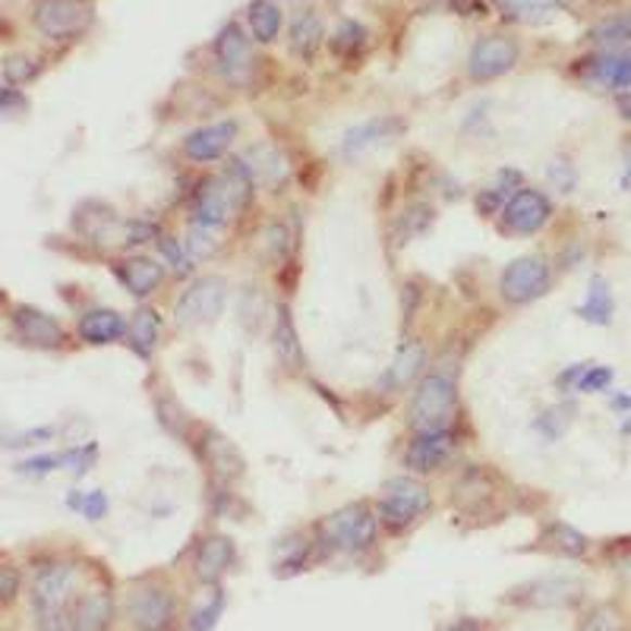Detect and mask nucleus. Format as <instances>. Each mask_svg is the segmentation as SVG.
<instances>
[{
    "mask_svg": "<svg viewBox=\"0 0 631 631\" xmlns=\"http://www.w3.org/2000/svg\"><path fill=\"white\" fill-rule=\"evenodd\" d=\"M379 537V515L369 502H348L326 515L316 528V540L329 553H364Z\"/></svg>",
    "mask_w": 631,
    "mask_h": 631,
    "instance_id": "obj_1",
    "label": "nucleus"
},
{
    "mask_svg": "<svg viewBox=\"0 0 631 631\" xmlns=\"http://www.w3.org/2000/svg\"><path fill=\"white\" fill-rule=\"evenodd\" d=\"M455 411H458L455 373L432 369L414 389V399L407 407V420H411L414 430H439V427H452Z\"/></svg>",
    "mask_w": 631,
    "mask_h": 631,
    "instance_id": "obj_2",
    "label": "nucleus"
},
{
    "mask_svg": "<svg viewBox=\"0 0 631 631\" xmlns=\"http://www.w3.org/2000/svg\"><path fill=\"white\" fill-rule=\"evenodd\" d=\"M430 490L420 480H414V477H392V480H386L382 496L376 502L379 525L389 533L411 531L417 521H424V515H430Z\"/></svg>",
    "mask_w": 631,
    "mask_h": 631,
    "instance_id": "obj_3",
    "label": "nucleus"
},
{
    "mask_svg": "<svg viewBox=\"0 0 631 631\" xmlns=\"http://www.w3.org/2000/svg\"><path fill=\"white\" fill-rule=\"evenodd\" d=\"M225 303H228V281L222 275H205L177 298L174 319L180 329H200L225 313Z\"/></svg>",
    "mask_w": 631,
    "mask_h": 631,
    "instance_id": "obj_4",
    "label": "nucleus"
},
{
    "mask_svg": "<svg viewBox=\"0 0 631 631\" xmlns=\"http://www.w3.org/2000/svg\"><path fill=\"white\" fill-rule=\"evenodd\" d=\"M33 20L35 29L41 35H48L54 41H70L92 26L96 7H92V0H38Z\"/></svg>",
    "mask_w": 631,
    "mask_h": 631,
    "instance_id": "obj_5",
    "label": "nucleus"
},
{
    "mask_svg": "<svg viewBox=\"0 0 631 631\" xmlns=\"http://www.w3.org/2000/svg\"><path fill=\"white\" fill-rule=\"evenodd\" d=\"M130 622L139 631H167L177 619V600L171 594V588L146 578L130 591Z\"/></svg>",
    "mask_w": 631,
    "mask_h": 631,
    "instance_id": "obj_6",
    "label": "nucleus"
},
{
    "mask_svg": "<svg viewBox=\"0 0 631 631\" xmlns=\"http://www.w3.org/2000/svg\"><path fill=\"white\" fill-rule=\"evenodd\" d=\"M553 285V268L546 263V256H518L512 260L502 278H499V291L502 298L515 306H525L531 300L543 298Z\"/></svg>",
    "mask_w": 631,
    "mask_h": 631,
    "instance_id": "obj_7",
    "label": "nucleus"
},
{
    "mask_svg": "<svg viewBox=\"0 0 631 631\" xmlns=\"http://www.w3.org/2000/svg\"><path fill=\"white\" fill-rule=\"evenodd\" d=\"M499 215H502V231L531 237V234H540L550 225L553 202L537 187H521L518 193L508 197V202L502 205Z\"/></svg>",
    "mask_w": 631,
    "mask_h": 631,
    "instance_id": "obj_8",
    "label": "nucleus"
},
{
    "mask_svg": "<svg viewBox=\"0 0 631 631\" xmlns=\"http://www.w3.org/2000/svg\"><path fill=\"white\" fill-rule=\"evenodd\" d=\"M458 430L455 427H439V430H417L414 439L404 449V465L411 474H436L439 467L452 462L458 449Z\"/></svg>",
    "mask_w": 631,
    "mask_h": 631,
    "instance_id": "obj_9",
    "label": "nucleus"
},
{
    "mask_svg": "<svg viewBox=\"0 0 631 631\" xmlns=\"http://www.w3.org/2000/svg\"><path fill=\"white\" fill-rule=\"evenodd\" d=\"M79 571L73 565H51L35 578V606L48 622H61L76 597Z\"/></svg>",
    "mask_w": 631,
    "mask_h": 631,
    "instance_id": "obj_10",
    "label": "nucleus"
},
{
    "mask_svg": "<svg viewBox=\"0 0 631 631\" xmlns=\"http://www.w3.org/2000/svg\"><path fill=\"white\" fill-rule=\"evenodd\" d=\"M404 130H407L404 117H399V114H379V117H369V121L357 124V127H351L348 134L341 136L338 152H341L348 162H354V159H361L366 152H376V149H382V146L399 142L401 136H404Z\"/></svg>",
    "mask_w": 631,
    "mask_h": 631,
    "instance_id": "obj_11",
    "label": "nucleus"
},
{
    "mask_svg": "<svg viewBox=\"0 0 631 631\" xmlns=\"http://www.w3.org/2000/svg\"><path fill=\"white\" fill-rule=\"evenodd\" d=\"M518 64V45L508 35H483L467 58V76L474 83H490L505 73H512Z\"/></svg>",
    "mask_w": 631,
    "mask_h": 631,
    "instance_id": "obj_12",
    "label": "nucleus"
},
{
    "mask_svg": "<svg viewBox=\"0 0 631 631\" xmlns=\"http://www.w3.org/2000/svg\"><path fill=\"white\" fill-rule=\"evenodd\" d=\"M234 218H240V215L234 209L222 177L218 174L215 177H202L200 187L193 190V200H190V222L197 228H205V231H222V228L231 225Z\"/></svg>",
    "mask_w": 631,
    "mask_h": 631,
    "instance_id": "obj_13",
    "label": "nucleus"
},
{
    "mask_svg": "<svg viewBox=\"0 0 631 631\" xmlns=\"http://www.w3.org/2000/svg\"><path fill=\"white\" fill-rule=\"evenodd\" d=\"M215 61L231 83H247L253 73V41L240 29V23H228L215 38Z\"/></svg>",
    "mask_w": 631,
    "mask_h": 631,
    "instance_id": "obj_14",
    "label": "nucleus"
},
{
    "mask_svg": "<svg viewBox=\"0 0 631 631\" xmlns=\"http://www.w3.org/2000/svg\"><path fill=\"white\" fill-rule=\"evenodd\" d=\"M584 64V79L609 92H626L631 89V48H609L603 54H594Z\"/></svg>",
    "mask_w": 631,
    "mask_h": 631,
    "instance_id": "obj_15",
    "label": "nucleus"
},
{
    "mask_svg": "<svg viewBox=\"0 0 631 631\" xmlns=\"http://www.w3.org/2000/svg\"><path fill=\"white\" fill-rule=\"evenodd\" d=\"M200 455L202 462H205V467L212 470V477L222 480V483H234V480H240V477L247 474L243 455L234 449L231 439L222 436L218 430H202Z\"/></svg>",
    "mask_w": 631,
    "mask_h": 631,
    "instance_id": "obj_16",
    "label": "nucleus"
},
{
    "mask_svg": "<svg viewBox=\"0 0 631 631\" xmlns=\"http://www.w3.org/2000/svg\"><path fill=\"white\" fill-rule=\"evenodd\" d=\"M114 616V603L108 591H86L76 594L64 613V631H108Z\"/></svg>",
    "mask_w": 631,
    "mask_h": 631,
    "instance_id": "obj_17",
    "label": "nucleus"
},
{
    "mask_svg": "<svg viewBox=\"0 0 631 631\" xmlns=\"http://www.w3.org/2000/svg\"><path fill=\"white\" fill-rule=\"evenodd\" d=\"M237 136V124L234 121H218V124H205L200 130L184 139V155L197 165H212L218 159L228 155Z\"/></svg>",
    "mask_w": 631,
    "mask_h": 631,
    "instance_id": "obj_18",
    "label": "nucleus"
},
{
    "mask_svg": "<svg viewBox=\"0 0 631 631\" xmlns=\"http://www.w3.org/2000/svg\"><path fill=\"white\" fill-rule=\"evenodd\" d=\"M237 563V546L231 537L225 533H209L197 546L193 556V575L200 578L202 584H218Z\"/></svg>",
    "mask_w": 631,
    "mask_h": 631,
    "instance_id": "obj_19",
    "label": "nucleus"
},
{
    "mask_svg": "<svg viewBox=\"0 0 631 631\" xmlns=\"http://www.w3.org/2000/svg\"><path fill=\"white\" fill-rule=\"evenodd\" d=\"M13 329H16L23 344H33V348H41V351L61 348L67 341L64 326L54 316H48L45 310H35V306H20L13 313Z\"/></svg>",
    "mask_w": 631,
    "mask_h": 631,
    "instance_id": "obj_20",
    "label": "nucleus"
},
{
    "mask_svg": "<svg viewBox=\"0 0 631 631\" xmlns=\"http://www.w3.org/2000/svg\"><path fill=\"white\" fill-rule=\"evenodd\" d=\"M581 597V581L575 578H540L512 591V603L518 606H571Z\"/></svg>",
    "mask_w": 631,
    "mask_h": 631,
    "instance_id": "obj_21",
    "label": "nucleus"
},
{
    "mask_svg": "<svg viewBox=\"0 0 631 631\" xmlns=\"http://www.w3.org/2000/svg\"><path fill=\"white\" fill-rule=\"evenodd\" d=\"M114 272H117L121 285L139 300L152 298L159 291V285L165 281V263L149 260V256H124V260H117Z\"/></svg>",
    "mask_w": 631,
    "mask_h": 631,
    "instance_id": "obj_22",
    "label": "nucleus"
},
{
    "mask_svg": "<svg viewBox=\"0 0 631 631\" xmlns=\"http://www.w3.org/2000/svg\"><path fill=\"white\" fill-rule=\"evenodd\" d=\"M537 550L553 553V556H563V559H581V556H588L591 540L578 531V528L565 525V521H550L540 531V537H537Z\"/></svg>",
    "mask_w": 631,
    "mask_h": 631,
    "instance_id": "obj_23",
    "label": "nucleus"
},
{
    "mask_svg": "<svg viewBox=\"0 0 631 631\" xmlns=\"http://www.w3.org/2000/svg\"><path fill=\"white\" fill-rule=\"evenodd\" d=\"M127 335V319L117 313V310H89V313H83V319H79V338L86 341V344H117L121 338Z\"/></svg>",
    "mask_w": 631,
    "mask_h": 631,
    "instance_id": "obj_24",
    "label": "nucleus"
},
{
    "mask_svg": "<svg viewBox=\"0 0 631 631\" xmlns=\"http://www.w3.org/2000/svg\"><path fill=\"white\" fill-rule=\"evenodd\" d=\"M159 335H162V316L152 306H139L134 319L127 323V344L130 351L139 354L142 361H149L159 348Z\"/></svg>",
    "mask_w": 631,
    "mask_h": 631,
    "instance_id": "obj_25",
    "label": "nucleus"
},
{
    "mask_svg": "<svg viewBox=\"0 0 631 631\" xmlns=\"http://www.w3.org/2000/svg\"><path fill=\"white\" fill-rule=\"evenodd\" d=\"M272 341H275V354H278L281 366L291 369V373H300L303 369V344H300L298 326H294V316H291L288 306H278Z\"/></svg>",
    "mask_w": 631,
    "mask_h": 631,
    "instance_id": "obj_26",
    "label": "nucleus"
},
{
    "mask_svg": "<svg viewBox=\"0 0 631 631\" xmlns=\"http://www.w3.org/2000/svg\"><path fill=\"white\" fill-rule=\"evenodd\" d=\"M218 177H222V184H225V190H228V197H231L237 215H243V212L253 205V200H256V174H253L250 162L231 159Z\"/></svg>",
    "mask_w": 631,
    "mask_h": 631,
    "instance_id": "obj_27",
    "label": "nucleus"
},
{
    "mask_svg": "<svg viewBox=\"0 0 631 631\" xmlns=\"http://www.w3.org/2000/svg\"><path fill=\"white\" fill-rule=\"evenodd\" d=\"M319 546V540L313 543L310 537L303 533H288L285 540H278L275 546V556H272V568L278 578H288V575H298L310 563V553Z\"/></svg>",
    "mask_w": 631,
    "mask_h": 631,
    "instance_id": "obj_28",
    "label": "nucleus"
},
{
    "mask_svg": "<svg viewBox=\"0 0 631 631\" xmlns=\"http://www.w3.org/2000/svg\"><path fill=\"white\" fill-rule=\"evenodd\" d=\"M323 38H326L323 16L313 13V10H306V13H300L298 20L291 23V38H288V45H291V51L298 54L300 61H313L316 51H319V45H323Z\"/></svg>",
    "mask_w": 631,
    "mask_h": 631,
    "instance_id": "obj_29",
    "label": "nucleus"
},
{
    "mask_svg": "<svg viewBox=\"0 0 631 631\" xmlns=\"http://www.w3.org/2000/svg\"><path fill=\"white\" fill-rule=\"evenodd\" d=\"M424 366H427V344L424 341H404L395 354V361L389 366V382L395 389H407L414 379L424 376Z\"/></svg>",
    "mask_w": 631,
    "mask_h": 631,
    "instance_id": "obj_30",
    "label": "nucleus"
},
{
    "mask_svg": "<svg viewBox=\"0 0 631 631\" xmlns=\"http://www.w3.org/2000/svg\"><path fill=\"white\" fill-rule=\"evenodd\" d=\"M578 316L591 326H609L613 316H616V298H613V288L606 278L594 275L591 285H588V298L578 306Z\"/></svg>",
    "mask_w": 631,
    "mask_h": 631,
    "instance_id": "obj_31",
    "label": "nucleus"
},
{
    "mask_svg": "<svg viewBox=\"0 0 631 631\" xmlns=\"http://www.w3.org/2000/svg\"><path fill=\"white\" fill-rule=\"evenodd\" d=\"M432 222H436L432 205H427V202H411L399 218H395V225H392V240H395V247H404V243L424 237V234L432 228Z\"/></svg>",
    "mask_w": 631,
    "mask_h": 631,
    "instance_id": "obj_32",
    "label": "nucleus"
},
{
    "mask_svg": "<svg viewBox=\"0 0 631 631\" xmlns=\"http://www.w3.org/2000/svg\"><path fill=\"white\" fill-rule=\"evenodd\" d=\"M588 38L600 45V48H622L631 41V10H619L606 20H600L597 26L588 33Z\"/></svg>",
    "mask_w": 631,
    "mask_h": 631,
    "instance_id": "obj_33",
    "label": "nucleus"
},
{
    "mask_svg": "<svg viewBox=\"0 0 631 631\" xmlns=\"http://www.w3.org/2000/svg\"><path fill=\"white\" fill-rule=\"evenodd\" d=\"M247 20H250L253 38H256L260 45H272V41L281 35V10H278L272 0H253Z\"/></svg>",
    "mask_w": 631,
    "mask_h": 631,
    "instance_id": "obj_34",
    "label": "nucleus"
},
{
    "mask_svg": "<svg viewBox=\"0 0 631 631\" xmlns=\"http://www.w3.org/2000/svg\"><path fill=\"white\" fill-rule=\"evenodd\" d=\"M155 247H159L165 266L174 268V275H180V278H184V275H193V253L187 250L184 240H177V237H171V234H159V237H155Z\"/></svg>",
    "mask_w": 631,
    "mask_h": 631,
    "instance_id": "obj_35",
    "label": "nucleus"
},
{
    "mask_svg": "<svg viewBox=\"0 0 631 631\" xmlns=\"http://www.w3.org/2000/svg\"><path fill=\"white\" fill-rule=\"evenodd\" d=\"M291 247H294V234L285 222H272L263 231V256L272 263H285L291 256Z\"/></svg>",
    "mask_w": 631,
    "mask_h": 631,
    "instance_id": "obj_36",
    "label": "nucleus"
},
{
    "mask_svg": "<svg viewBox=\"0 0 631 631\" xmlns=\"http://www.w3.org/2000/svg\"><path fill=\"white\" fill-rule=\"evenodd\" d=\"M225 613V591L222 588H212L209 591V597L202 603V609L193 613V619H190V629L193 631H212L218 626V616Z\"/></svg>",
    "mask_w": 631,
    "mask_h": 631,
    "instance_id": "obj_37",
    "label": "nucleus"
},
{
    "mask_svg": "<svg viewBox=\"0 0 631 631\" xmlns=\"http://www.w3.org/2000/svg\"><path fill=\"white\" fill-rule=\"evenodd\" d=\"M366 48V29L361 23H344L332 38V51L341 58H354Z\"/></svg>",
    "mask_w": 631,
    "mask_h": 631,
    "instance_id": "obj_38",
    "label": "nucleus"
},
{
    "mask_svg": "<svg viewBox=\"0 0 631 631\" xmlns=\"http://www.w3.org/2000/svg\"><path fill=\"white\" fill-rule=\"evenodd\" d=\"M499 7L508 20H521V23H537L553 10V3H543V0H499Z\"/></svg>",
    "mask_w": 631,
    "mask_h": 631,
    "instance_id": "obj_39",
    "label": "nucleus"
},
{
    "mask_svg": "<svg viewBox=\"0 0 631 631\" xmlns=\"http://www.w3.org/2000/svg\"><path fill=\"white\" fill-rule=\"evenodd\" d=\"M613 379H616L613 366L588 364V366H584V373H581V379H578V386H575V392H584V395H594V392H606V389L613 386Z\"/></svg>",
    "mask_w": 631,
    "mask_h": 631,
    "instance_id": "obj_40",
    "label": "nucleus"
},
{
    "mask_svg": "<svg viewBox=\"0 0 631 631\" xmlns=\"http://www.w3.org/2000/svg\"><path fill=\"white\" fill-rule=\"evenodd\" d=\"M546 180L559 190V193H575L578 190V167L568 159H556L546 167Z\"/></svg>",
    "mask_w": 631,
    "mask_h": 631,
    "instance_id": "obj_41",
    "label": "nucleus"
},
{
    "mask_svg": "<svg viewBox=\"0 0 631 631\" xmlns=\"http://www.w3.org/2000/svg\"><path fill=\"white\" fill-rule=\"evenodd\" d=\"M568 411H563V407H550V411H543V417H537V424H533V430L540 432L543 439H559L565 432V427H568V417H565Z\"/></svg>",
    "mask_w": 631,
    "mask_h": 631,
    "instance_id": "obj_42",
    "label": "nucleus"
},
{
    "mask_svg": "<svg viewBox=\"0 0 631 631\" xmlns=\"http://www.w3.org/2000/svg\"><path fill=\"white\" fill-rule=\"evenodd\" d=\"M96 458H99L96 442H86V445H76V449L64 452V467H70L73 474H86L89 467L96 465Z\"/></svg>",
    "mask_w": 631,
    "mask_h": 631,
    "instance_id": "obj_43",
    "label": "nucleus"
},
{
    "mask_svg": "<svg viewBox=\"0 0 631 631\" xmlns=\"http://www.w3.org/2000/svg\"><path fill=\"white\" fill-rule=\"evenodd\" d=\"M61 467H64V455H35V458L20 462L16 470L26 474V477H45V474H51V470H61Z\"/></svg>",
    "mask_w": 631,
    "mask_h": 631,
    "instance_id": "obj_44",
    "label": "nucleus"
},
{
    "mask_svg": "<svg viewBox=\"0 0 631 631\" xmlns=\"http://www.w3.org/2000/svg\"><path fill=\"white\" fill-rule=\"evenodd\" d=\"M70 505L79 508L89 521H101L108 515V496L104 493H86V496H70Z\"/></svg>",
    "mask_w": 631,
    "mask_h": 631,
    "instance_id": "obj_45",
    "label": "nucleus"
},
{
    "mask_svg": "<svg viewBox=\"0 0 631 631\" xmlns=\"http://www.w3.org/2000/svg\"><path fill=\"white\" fill-rule=\"evenodd\" d=\"M16 591H20V571L10 565H0V603L13 600Z\"/></svg>",
    "mask_w": 631,
    "mask_h": 631,
    "instance_id": "obj_46",
    "label": "nucleus"
},
{
    "mask_svg": "<svg viewBox=\"0 0 631 631\" xmlns=\"http://www.w3.org/2000/svg\"><path fill=\"white\" fill-rule=\"evenodd\" d=\"M584 631H619V616L613 609H597Z\"/></svg>",
    "mask_w": 631,
    "mask_h": 631,
    "instance_id": "obj_47",
    "label": "nucleus"
},
{
    "mask_svg": "<svg viewBox=\"0 0 631 631\" xmlns=\"http://www.w3.org/2000/svg\"><path fill=\"white\" fill-rule=\"evenodd\" d=\"M35 70L38 67H33V61H26V58H10V61H7V76H10L13 83H26V79H33Z\"/></svg>",
    "mask_w": 631,
    "mask_h": 631,
    "instance_id": "obj_48",
    "label": "nucleus"
},
{
    "mask_svg": "<svg viewBox=\"0 0 631 631\" xmlns=\"http://www.w3.org/2000/svg\"><path fill=\"white\" fill-rule=\"evenodd\" d=\"M10 111H26V99L20 92H13V89H7L0 96V114H10Z\"/></svg>",
    "mask_w": 631,
    "mask_h": 631,
    "instance_id": "obj_49",
    "label": "nucleus"
},
{
    "mask_svg": "<svg viewBox=\"0 0 631 631\" xmlns=\"http://www.w3.org/2000/svg\"><path fill=\"white\" fill-rule=\"evenodd\" d=\"M616 111H619V117L622 121H629L631 124V92L626 89V92H616Z\"/></svg>",
    "mask_w": 631,
    "mask_h": 631,
    "instance_id": "obj_50",
    "label": "nucleus"
},
{
    "mask_svg": "<svg viewBox=\"0 0 631 631\" xmlns=\"http://www.w3.org/2000/svg\"><path fill=\"white\" fill-rule=\"evenodd\" d=\"M449 631H483V626L477 619H462V622H455Z\"/></svg>",
    "mask_w": 631,
    "mask_h": 631,
    "instance_id": "obj_51",
    "label": "nucleus"
},
{
    "mask_svg": "<svg viewBox=\"0 0 631 631\" xmlns=\"http://www.w3.org/2000/svg\"><path fill=\"white\" fill-rule=\"evenodd\" d=\"M613 407H619V411H631V399L629 395H616V399H613Z\"/></svg>",
    "mask_w": 631,
    "mask_h": 631,
    "instance_id": "obj_52",
    "label": "nucleus"
},
{
    "mask_svg": "<svg viewBox=\"0 0 631 631\" xmlns=\"http://www.w3.org/2000/svg\"><path fill=\"white\" fill-rule=\"evenodd\" d=\"M622 190H631V155L626 162V171H622Z\"/></svg>",
    "mask_w": 631,
    "mask_h": 631,
    "instance_id": "obj_53",
    "label": "nucleus"
},
{
    "mask_svg": "<svg viewBox=\"0 0 631 631\" xmlns=\"http://www.w3.org/2000/svg\"><path fill=\"white\" fill-rule=\"evenodd\" d=\"M0 449H10V439H7L3 432H0Z\"/></svg>",
    "mask_w": 631,
    "mask_h": 631,
    "instance_id": "obj_54",
    "label": "nucleus"
}]
</instances>
